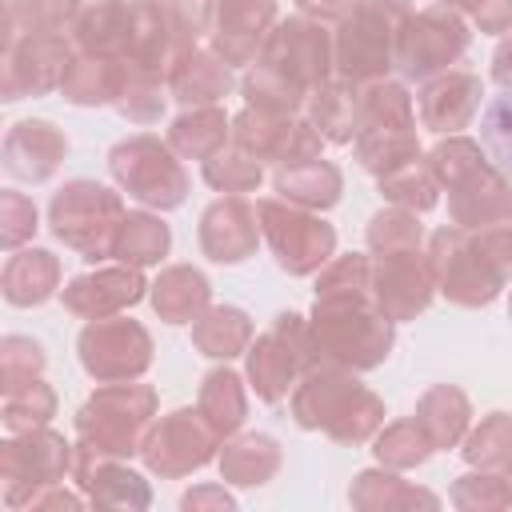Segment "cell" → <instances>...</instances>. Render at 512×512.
<instances>
[{
  "label": "cell",
  "mask_w": 512,
  "mask_h": 512,
  "mask_svg": "<svg viewBox=\"0 0 512 512\" xmlns=\"http://www.w3.org/2000/svg\"><path fill=\"white\" fill-rule=\"evenodd\" d=\"M288 408L304 432H324L336 444H368L384 428V400L340 364L304 368L288 392Z\"/></svg>",
  "instance_id": "1"
},
{
  "label": "cell",
  "mask_w": 512,
  "mask_h": 512,
  "mask_svg": "<svg viewBox=\"0 0 512 512\" xmlns=\"http://www.w3.org/2000/svg\"><path fill=\"white\" fill-rule=\"evenodd\" d=\"M308 340H312V364L372 372L392 356L396 320L376 304L372 292L320 296L308 316Z\"/></svg>",
  "instance_id": "2"
},
{
  "label": "cell",
  "mask_w": 512,
  "mask_h": 512,
  "mask_svg": "<svg viewBox=\"0 0 512 512\" xmlns=\"http://www.w3.org/2000/svg\"><path fill=\"white\" fill-rule=\"evenodd\" d=\"M440 192H448V220L460 228H484L508 220L512 212V180L496 168L480 140L456 132L440 136L428 148Z\"/></svg>",
  "instance_id": "3"
},
{
  "label": "cell",
  "mask_w": 512,
  "mask_h": 512,
  "mask_svg": "<svg viewBox=\"0 0 512 512\" xmlns=\"http://www.w3.org/2000/svg\"><path fill=\"white\" fill-rule=\"evenodd\" d=\"M156 388L136 380L100 384L76 412V444H88L104 456H140L148 428L156 424Z\"/></svg>",
  "instance_id": "4"
},
{
  "label": "cell",
  "mask_w": 512,
  "mask_h": 512,
  "mask_svg": "<svg viewBox=\"0 0 512 512\" xmlns=\"http://www.w3.org/2000/svg\"><path fill=\"white\" fill-rule=\"evenodd\" d=\"M124 216L128 212H124L120 192H112L100 180H84V176L60 184L52 192V200H48L52 236L64 248H72L80 260H88V264H100V260L112 256Z\"/></svg>",
  "instance_id": "5"
},
{
  "label": "cell",
  "mask_w": 512,
  "mask_h": 512,
  "mask_svg": "<svg viewBox=\"0 0 512 512\" xmlns=\"http://www.w3.org/2000/svg\"><path fill=\"white\" fill-rule=\"evenodd\" d=\"M408 12V0H360L332 32L336 76L360 88L372 80H388V72L396 68V40Z\"/></svg>",
  "instance_id": "6"
},
{
  "label": "cell",
  "mask_w": 512,
  "mask_h": 512,
  "mask_svg": "<svg viewBox=\"0 0 512 512\" xmlns=\"http://www.w3.org/2000/svg\"><path fill=\"white\" fill-rule=\"evenodd\" d=\"M108 172L144 208L172 212L188 200V172L180 164V152L156 132H136L116 140L108 148Z\"/></svg>",
  "instance_id": "7"
},
{
  "label": "cell",
  "mask_w": 512,
  "mask_h": 512,
  "mask_svg": "<svg viewBox=\"0 0 512 512\" xmlns=\"http://www.w3.org/2000/svg\"><path fill=\"white\" fill-rule=\"evenodd\" d=\"M428 260L436 272V292L456 308H488L504 288V272L460 224H444L428 236Z\"/></svg>",
  "instance_id": "8"
},
{
  "label": "cell",
  "mask_w": 512,
  "mask_h": 512,
  "mask_svg": "<svg viewBox=\"0 0 512 512\" xmlns=\"http://www.w3.org/2000/svg\"><path fill=\"white\" fill-rule=\"evenodd\" d=\"M76 444H68L60 432L28 428V432H8L0 444V488H4V508L20 512L28 508L44 488L64 484L72 476Z\"/></svg>",
  "instance_id": "9"
},
{
  "label": "cell",
  "mask_w": 512,
  "mask_h": 512,
  "mask_svg": "<svg viewBox=\"0 0 512 512\" xmlns=\"http://www.w3.org/2000/svg\"><path fill=\"white\" fill-rule=\"evenodd\" d=\"M256 212H260V236L288 276H316L336 256V228L320 212L288 204L280 196L256 200Z\"/></svg>",
  "instance_id": "10"
},
{
  "label": "cell",
  "mask_w": 512,
  "mask_h": 512,
  "mask_svg": "<svg viewBox=\"0 0 512 512\" xmlns=\"http://www.w3.org/2000/svg\"><path fill=\"white\" fill-rule=\"evenodd\" d=\"M312 368V340H308V316L280 312L244 352V380L264 404H280L296 380Z\"/></svg>",
  "instance_id": "11"
},
{
  "label": "cell",
  "mask_w": 512,
  "mask_h": 512,
  "mask_svg": "<svg viewBox=\"0 0 512 512\" xmlns=\"http://www.w3.org/2000/svg\"><path fill=\"white\" fill-rule=\"evenodd\" d=\"M472 44V28L464 20V12L448 8V4H428L420 12H408L400 40H396V72L404 80H432L440 72H448Z\"/></svg>",
  "instance_id": "12"
},
{
  "label": "cell",
  "mask_w": 512,
  "mask_h": 512,
  "mask_svg": "<svg viewBox=\"0 0 512 512\" xmlns=\"http://www.w3.org/2000/svg\"><path fill=\"white\" fill-rule=\"evenodd\" d=\"M76 56L72 32L68 28H40V32H4V52H0V96L24 100V96H44L60 88L68 60Z\"/></svg>",
  "instance_id": "13"
},
{
  "label": "cell",
  "mask_w": 512,
  "mask_h": 512,
  "mask_svg": "<svg viewBox=\"0 0 512 512\" xmlns=\"http://www.w3.org/2000/svg\"><path fill=\"white\" fill-rule=\"evenodd\" d=\"M76 352H80V368L96 384H112V380H140L152 368L156 344L140 320L116 312L88 320L76 336Z\"/></svg>",
  "instance_id": "14"
},
{
  "label": "cell",
  "mask_w": 512,
  "mask_h": 512,
  "mask_svg": "<svg viewBox=\"0 0 512 512\" xmlns=\"http://www.w3.org/2000/svg\"><path fill=\"white\" fill-rule=\"evenodd\" d=\"M224 436L208 424V416L200 408H172L168 416H160L140 448V460L152 476L160 480H180L200 472L204 464H212L220 456Z\"/></svg>",
  "instance_id": "15"
},
{
  "label": "cell",
  "mask_w": 512,
  "mask_h": 512,
  "mask_svg": "<svg viewBox=\"0 0 512 512\" xmlns=\"http://www.w3.org/2000/svg\"><path fill=\"white\" fill-rule=\"evenodd\" d=\"M260 64L280 72L284 80H292L300 92H316L320 84H328L336 76V48H332V32L320 20L308 16H288L276 20V28L264 40Z\"/></svg>",
  "instance_id": "16"
},
{
  "label": "cell",
  "mask_w": 512,
  "mask_h": 512,
  "mask_svg": "<svg viewBox=\"0 0 512 512\" xmlns=\"http://www.w3.org/2000/svg\"><path fill=\"white\" fill-rule=\"evenodd\" d=\"M232 140H240L264 168H288L300 160H316L324 152V136L312 128V120L304 112L296 116H276V112H256V108H240L232 116Z\"/></svg>",
  "instance_id": "17"
},
{
  "label": "cell",
  "mask_w": 512,
  "mask_h": 512,
  "mask_svg": "<svg viewBox=\"0 0 512 512\" xmlns=\"http://www.w3.org/2000/svg\"><path fill=\"white\" fill-rule=\"evenodd\" d=\"M372 292L376 304L396 320H416L428 312L436 296V272L424 248H392V252H372Z\"/></svg>",
  "instance_id": "18"
},
{
  "label": "cell",
  "mask_w": 512,
  "mask_h": 512,
  "mask_svg": "<svg viewBox=\"0 0 512 512\" xmlns=\"http://www.w3.org/2000/svg\"><path fill=\"white\" fill-rule=\"evenodd\" d=\"M148 280L136 264H112L96 272H80L60 288V304L80 320H100L136 308L148 296Z\"/></svg>",
  "instance_id": "19"
},
{
  "label": "cell",
  "mask_w": 512,
  "mask_h": 512,
  "mask_svg": "<svg viewBox=\"0 0 512 512\" xmlns=\"http://www.w3.org/2000/svg\"><path fill=\"white\" fill-rule=\"evenodd\" d=\"M72 484L88 496V504H100V508L140 512V508L152 504V488L136 468H128L120 456H104V452H96L88 444H76Z\"/></svg>",
  "instance_id": "20"
},
{
  "label": "cell",
  "mask_w": 512,
  "mask_h": 512,
  "mask_svg": "<svg viewBox=\"0 0 512 512\" xmlns=\"http://www.w3.org/2000/svg\"><path fill=\"white\" fill-rule=\"evenodd\" d=\"M276 20V0H216L212 52L224 56L232 68H252Z\"/></svg>",
  "instance_id": "21"
},
{
  "label": "cell",
  "mask_w": 512,
  "mask_h": 512,
  "mask_svg": "<svg viewBox=\"0 0 512 512\" xmlns=\"http://www.w3.org/2000/svg\"><path fill=\"white\" fill-rule=\"evenodd\" d=\"M200 252L212 264H240L248 256H256L260 236V212L252 200L244 196H220L200 212Z\"/></svg>",
  "instance_id": "22"
},
{
  "label": "cell",
  "mask_w": 512,
  "mask_h": 512,
  "mask_svg": "<svg viewBox=\"0 0 512 512\" xmlns=\"http://www.w3.org/2000/svg\"><path fill=\"white\" fill-rule=\"evenodd\" d=\"M484 100V80L468 68H448L432 80L420 84L416 92V116L428 132L436 136H456L460 128L472 124Z\"/></svg>",
  "instance_id": "23"
},
{
  "label": "cell",
  "mask_w": 512,
  "mask_h": 512,
  "mask_svg": "<svg viewBox=\"0 0 512 512\" xmlns=\"http://www.w3.org/2000/svg\"><path fill=\"white\" fill-rule=\"evenodd\" d=\"M64 156H68V136L52 120H20L4 132V144H0L4 172L24 184L52 180Z\"/></svg>",
  "instance_id": "24"
},
{
  "label": "cell",
  "mask_w": 512,
  "mask_h": 512,
  "mask_svg": "<svg viewBox=\"0 0 512 512\" xmlns=\"http://www.w3.org/2000/svg\"><path fill=\"white\" fill-rule=\"evenodd\" d=\"M68 32L76 52L124 64L136 36V0H84Z\"/></svg>",
  "instance_id": "25"
},
{
  "label": "cell",
  "mask_w": 512,
  "mask_h": 512,
  "mask_svg": "<svg viewBox=\"0 0 512 512\" xmlns=\"http://www.w3.org/2000/svg\"><path fill=\"white\" fill-rule=\"evenodd\" d=\"M60 256L48 248H16L4 260L0 292L12 308H36L52 296H60Z\"/></svg>",
  "instance_id": "26"
},
{
  "label": "cell",
  "mask_w": 512,
  "mask_h": 512,
  "mask_svg": "<svg viewBox=\"0 0 512 512\" xmlns=\"http://www.w3.org/2000/svg\"><path fill=\"white\" fill-rule=\"evenodd\" d=\"M236 76L232 64L224 56H216L212 48H192L180 56V64L168 76V92L180 108H204V104H220L232 92Z\"/></svg>",
  "instance_id": "27"
},
{
  "label": "cell",
  "mask_w": 512,
  "mask_h": 512,
  "mask_svg": "<svg viewBox=\"0 0 512 512\" xmlns=\"http://www.w3.org/2000/svg\"><path fill=\"white\" fill-rule=\"evenodd\" d=\"M148 300H152V312L164 320V324H192L208 304H212V284L200 268L192 264H168L152 288H148Z\"/></svg>",
  "instance_id": "28"
},
{
  "label": "cell",
  "mask_w": 512,
  "mask_h": 512,
  "mask_svg": "<svg viewBox=\"0 0 512 512\" xmlns=\"http://www.w3.org/2000/svg\"><path fill=\"white\" fill-rule=\"evenodd\" d=\"M216 464H220V480H224V484L260 488V484H268V480L280 472L284 452H280V444H276L272 436H264V432H240V436H228V440L220 444Z\"/></svg>",
  "instance_id": "29"
},
{
  "label": "cell",
  "mask_w": 512,
  "mask_h": 512,
  "mask_svg": "<svg viewBox=\"0 0 512 512\" xmlns=\"http://www.w3.org/2000/svg\"><path fill=\"white\" fill-rule=\"evenodd\" d=\"M412 416H416L420 428L428 432L432 448H436V452H448V448L464 444V436H468V428H472V400H468V392L456 388V384H432V388L416 400V412H412Z\"/></svg>",
  "instance_id": "30"
},
{
  "label": "cell",
  "mask_w": 512,
  "mask_h": 512,
  "mask_svg": "<svg viewBox=\"0 0 512 512\" xmlns=\"http://www.w3.org/2000/svg\"><path fill=\"white\" fill-rule=\"evenodd\" d=\"M348 504L352 508H364V512H388V508H440V496L404 480L400 468H364L352 476V488H348Z\"/></svg>",
  "instance_id": "31"
},
{
  "label": "cell",
  "mask_w": 512,
  "mask_h": 512,
  "mask_svg": "<svg viewBox=\"0 0 512 512\" xmlns=\"http://www.w3.org/2000/svg\"><path fill=\"white\" fill-rule=\"evenodd\" d=\"M340 192H344V172L324 156L276 168V196L288 200V204H300V208H312V212H328V208L340 204Z\"/></svg>",
  "instance_id": "32"
},
{
  "label": "cell",
  "mask_w": 512,
  "mask_h": 512,
  "mask_svg": "<svg viewBox=\"0 0 512 512\" xmlns=\"http://www.w3.org/2000/svg\"><path fill=\"white\" fill-rule=\"evenodd\" d=\"M416 132V104L400 80H372L360 88L356 136H392Z\"/></svg>",
  "instance_id": "33"
},
{
  "label": "cell",
  "mask_w": 512,
  "mask_h": 512,
  "mask_svg": "<svg viewBox=\"0 0 512 512\" xmlns=\"http://www.w3.org/2000/svg\"><path fill=\"white\" fill-rule=\"evenodd\" d=\"M356 112H360V84H352L344 76H332L328 84H320L304 104V116L328 144L356 140Z\"/></svg>",
  "instance_id": "34"
},
{
  "label": "cell",
  "mask_w": 512,
  "mask_h": 512,
  "mask_svg": "<svg viewBox=\"0 0 512 512\" xmlns=\"http://www.w3.org/2000/svg\"><path fill=\"white\" fill-rule=\"evenodd\" d=\"M192 344L208 360H236L252 344V320L236 304H208L192 320Z\"/></svg>",
  "instance_id": "35"
},
{
  "label": "cell",
  "mask_w": 512,
  "mask_h": 512,
  "mask_svg": "<svg viewBox=\"0 0 512 512\" xmlns=\"http://www.w3.org/2000/svg\"><path fill=\"white\" fill-rule=\"evenodd\" d=\"M120 84H124V64L104 60V56H88V52H76L68 60V68H64L60 92L76 108H104V104H116Z\"/></svg>",
  "instance_id": "36"
},
{
  "label": "cell",
  "mask_w": 512,
  "mask_h": 512,
  "mask_svg": "<svg viewBox=\"0 0 512 512\" xmlns=\"http://www.w3.org/2000/svg\"><path fill=\"white\" fill-rule=\"evenodd\" d=\"M180 160H208L216 148H224L232 140V116L220 104H204V108H184L164 136Z\"/></svg>",
  "instance_id": "37"
},
{
  "label": "cell",
  "mask_w": 512,
  "mask_h": 512,
  "mask_svg": "<svg viewBox=\"0 0 512 512\" xmlns=\"http://www.w3.org/2000/svg\"><path fill=\"white\" fill-rule=\"evenodd\" d=\"M196 408L208 416V424L228 440L240 432L244 416H248V392H244V376L228 368V360L212 372H204L200 380V396H196Z\"/></svg>",
  "instance_id": "38"
},
{
  "label": "cell",
  "mask_w": 512,
  "mask_h": 512,
  "mask_svg": "<svg viewBox=\"0 0 512 512\" xmlns=\"http://www.w3.org/2000/svg\"><path fill=\"white\" fill-rule=\"evenodd\" d=\"M376 188L388 204H400V208H412V212H432L440 204V180L432 172L428 152H420L408 164L376 176Z\"/></svg>",
  "instance_id": "39"
},
{
  "label": "cell",
  "mask_w": 512,
  "mask_h": 512,
  "mask_svg": "<svg viewBox=\"0 0 512 512\" xmlns=\"http://www.w3.org/2000/svg\"><path fill=\"white\" fill-rule=\"evenodd\" d=\"M172 248V228L152 216V212H128L120 232H116V248H112V260L120 264H136V268H148V264H160Z\"/></svg>",
  "instance_id": "40"
},
{
  "label": "cell",
  "mask_w": 512,
  "mask_h": 512,
  "mask_svg": "<svg viewBox=\"0 0 512 512\" xmlns=\"http://www.w3.org/2000/svg\"><path fill=\"white\" fill-rule=\"evenodd\" d=\"M200 176L208 188L224 192V196H244V192H256L260 180H264V164L240 144V140H228L224 148H216L208 160H200Z\"/></svg>",
  "instance_id": "41"
},
{
  "label": "cell",
  "mask_w": 512,
  "mask_h": 512,
  "mask_svg": "<svg viewBox=\"0 0 512 512\" xmlns=\"http://www.w3.org/2000/svg\"><path fill=\"white\" fill-rule=\"evenodd\" d=\"M436 448H432V440H428V432L420 428V420L416 416H404V420H392V424H384L376 436H372V456H376V464H384V468H420L428 456H432Z\"/></svg>",
  "instance_id": "42"
},
{
  "label": "cell",
  "mask_w": 512,
  "mask_h": 512,
  "mask_svg": "<svg viewBox=\"0 0 512 512\" xmlns=\"http://www.w3.org/2000/svg\"><path fill=\"white\" fill-rule=\"evenodd\" d=\"M240 96H244L248 108H256V112H276V116H296V112H304V104H308V92H300L292 80H284L280 72L264 68L260 60L240 76Z\"/></svg>",
  "instance_id": "43"
},
{
  "label": "cell",
  "mask_w": 512,
  "mask_h": 512,
  "mask_svg": "<svg viewBox=\"0 0 512 512\" xmlns=\"http://www.w3.org/2000/svg\"><path fill=\"white\" fill-rule=\"evenodd\" d=\"M56 416V392L44 376L4 392V404H0V420L8 432H28V428H44L48 420Z\"/></svg>",
  "instance_id": "44"
},
{
  "label": "cell",
  "mask_w": 512,
  "mask_h": 512,
  "mask_svg": "<svg viewBox=\"0 0 512 512\" xmlns=\"http://www.w3.org/2000/svg\"><path fill=\"white\" fill-rule=\"evenodd\" d=\"M460 452L472 468H500L512 460V412H488L476 428H468Z\"/></svg>",
  "instance_id": "45"
},
{
  "label": "cell",
  "mask_w": 512,
  "mask_h": 512,
  "mask_svg": "<svg viewBox=\"0 0 512 512\" xmlns=\"http://www.w3.org/2000/svg\"><path fill=\"white\" fill-rule=\"evenodd\" d=\"M168 100H172V92H168L164 80L140 76V72H128V68H124V84H120V96H116L112 108H116L124 120H132V124H156V120L164 116Z\"/></svg>",
  "instance_id": "46"
},
{
  "label": "cell",
  "mask_w": 512,
  "mask_h": 512,
  "mask_svg": "<svg viewBox=\"0 0 512 512\" xmlns=\"http://www.w3.org/2000/svg\"><path fill=\"white\" fill-rule=\"evenodd\" d=\"M364 240H368V252L420 248V244H424V224H420V212L400 208V204H388V208H380V212L368 220Z\"/></svg>",
  "instance_id": "47"
},
{
  "label": "cell",
  "mask_w": 512,
  "mask_h": 512,
  "mask_svg": "<svg viewBox=\"0 0 512 512\" xmlns=\"http://www.w3.org/2000/svg\"><path fill=\"white\" fill-rule=\"evenodd\" d=\"M84 0H8L4 32H40V28H72Z\"/></svg>",
  "instance_id": "48"
},
{
  "label": "cell",
  "mask_w": 512,
  "mask_h": 512,
  "mask_svg": "<svg viewBox=\"0 0 512 512\" xmlns=\"http://www.w3.org/2000/svg\"><path fill=\"white\" fill-rule=\"evenodd\" d=\"M316 300L320 296H356V292H372V256L364 252H344L332 256L320 272H316ZM376 296V292H372Z\"/></svg>",
  "instance_id": "49"
},
{
  "label": "cell",
  "mask_w": 512,
  "mask_h": 512,
  "mask_svg": "<svg viewBox=\"0 0 512 512\" xmlns=\"http://www.w3.org/2000/svg\"><path fill=\"white\" fill-rule=\"evenodd\" d=\"M452 504L464 512H496V508H512V496H508L500 468H476V472L456 476Z\"/></svg>",
  "instance_id": "50"
},
{
  "label": "cell",
  "mask_w": 512,
  "mask_h": 512,
  "mask_svg": "<svg viewBox=\"0 0 512 512\" xmlns=\"http://www.w3.org/2000/svg\"><path fill=\"white\" fill-rule=\"evenodd\" d=\"M480 144L496 160V168L512 180V88L492 96L480 116Z\"/></svg>",
  "instance_id": "51"
},
{
  "label": "cell",
  "mask_w": 512,
  "mask_h": 512,
  "mask_svg": "<svg viewBox=\"0 0 512 512\" xmlns=\"http://www.w3.org/2000/svg\"><path fill=\"white\" fill-rule=\"evenodd\" d=\"M44 348L32 336H4L0 340V392H12L36 376H44Z\"/></svg>",
  "instance_id": "52"
},
{
  "label": "cell",
  "mask_w": 512,
  "mask_h": 512,
  "mask_svg": "<svg viewBox=\"0 0 512 512\" xmlns=\"http://www.w3.org/2000/svg\"><path fill=\"white\" fill-rule=\"evenodd\" d=\"M36 228H40L36 204H32L24 192L4 188V192H0V244H4L8 252H16V248H24V244L36 236Z\"/></svg>",
  "instance_id": "53"
},
{
  "label": "cell",
  "mask_w": 512,
  "mask_h": 512,
  "mask_svg": "<svg viewBox=\"0 0 512 512\" xmlns=\"http://www.w3.org/2000/svg\"><path fill=\"white\" fill-rule=\"evenodd\" d=\"M176 40L184 44V52L200 48V36L212 32V20H216V0H160Z\"/></svg>",
  "instance_id": "54"
},
{
  "label": "cell",
  "mask_w": 512,
  "mask_h": 512,
  "mask_svg": "<svg viewBox=\"0 0 512 512\" xmlns=\"http://www.w3.org/2000/svg\"><path fill=\"white\" fill-rule=\"evenodd\" d=\"M180 508H184V512H200V508L224 512V508H236V496H232L224 484H196V488H188V492L180 496Z\"/></svg>",
  "instance_id": "55"
},
{
  "label": "cell",
  "mask_w": 512,
  "mask_h": 512,
  "mask_svg": "<svg viewBox=\"0 0 512 512\" xmlns=\"http://www.w3.org/2000/svg\"><path fill=\"white\" fill-rule=\"evenodd\" d=\"M472 24L488 36H508L512 32V0H480L472 12Z\"/></svg>",
  "instance_id": "56"
},
{
  "label": "cell",
  "mask_w": 512,
  "mask_h": 512,
  "mask_svg": "<svg viewBox=\"0 0 512 512\" xmlns=\"http://www.w3.org/2000/svg\"><path fill=\"white\" fill-rule=\"evenodd\" d=\"M300 4V16L308 20H320V24H340L360 0H296Z\"/></svg>",
  "instance_id": "57"
},
{
  "label": "cell",
  "mask_w": 512,
  "mask_h": 512,
  "mask_svg": "<svg viewBox=\"0 0 512 512\" xmlns=\"http://www.w3.org/2000/svg\"><path fill=\"white\" fill-rule=\"evenodd\" d=\"M88 496L84 492H68L64 484H52V488H44L32 504H28V512H40V508H80Z\"/></svg>",
  "instance_id": "58"
},
{
  "label": "cell",
  "mask_w": 512,
  "mask_h": 512,
  "mask_svg": "<svg viewBox=\"0 0 512 512\" xmlns=\"http://www.w3.org/2000/svg\"><path fill=\"white\" fill-rule=\"evenodd\" d=\"M492 80L500 84V88H512V32L496 44V52H492Z\"/></svg>",
  "instance_id": "59"
},
{
  "label": "cell",
  "mask_w": 512,
  "mask_h": 512,
  "mask_svg": "<svg viewBox=\"0 0 512 512\" xmlns=\"http://www.w3.org/2000/svg\"><path fill=\"white\" fill-rule=\"evenodd\" d=\"M500 476H504V484H508V496H512V460H504V464H500Z\"/></svg>",
  "instance_id": "60"
},
{
  "label": "cell",
  "mask_w": 512,
  "mask_h": 512,
  "mask_svg": "<svg viewBox=\"0 0 512 512\" xmlns=\"http://www.w3.org/2000/svg\"><path fill=\"white\" fill-rule=\"evenodd\" d=\"M508 320H512V292H508Z\"/></svg>",
  "instance_id": "61"
},
{
  "label": "cell",
  "mask_w": 512,
  "mask_h": 512,
  "mask_svg": "<svg viewBox=\"0 0 512 512\" xmlns=\"http://www.w3.org/2000/svg\"><path fill=\"white\" fill-rule=\"evenodd\" d=\"M508 220H512V212H508Z\"/></svg>",
  "instance_id": "62"
}]
</instances>
